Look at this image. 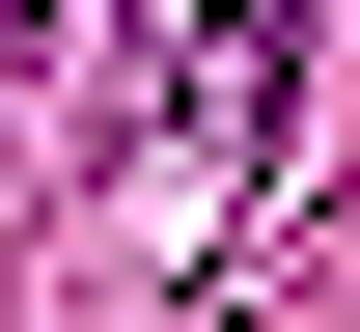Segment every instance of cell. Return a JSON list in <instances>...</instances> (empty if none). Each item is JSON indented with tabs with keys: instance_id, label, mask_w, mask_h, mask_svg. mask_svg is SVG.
Returning a JSON list of instances; mask_svg holds the SVG:
<instances>
[{
	"instance_id": "obj_2",
	"label": "cell",
	"mask_w": 360,
	"mask_h": 332,
	"mask_svg": "<svg viewBox=\"0 0 360 332\" xmlns=\"http://www.w3.org/2000/svg\"><path fill=\"white\" fill-rule=\"evenodd\" d=\"M0 28H56V0H0Z\"/></svg>"
},
{
	"instance_id": "obj_1",
	"label": "cell",
	"mask_w": 360,
	"mask_h": 332,
	"mask_svg": "<svg viewBox=\"0 0 360 332\" xmlns=\"http://www.w3.org/2000/svg\"><path fill=\"white\" fill-rule=\"evenodd\" d=\"M250 139H277V0H139V222H222L250 194Z\"/></svg>"
}]
</instances>
